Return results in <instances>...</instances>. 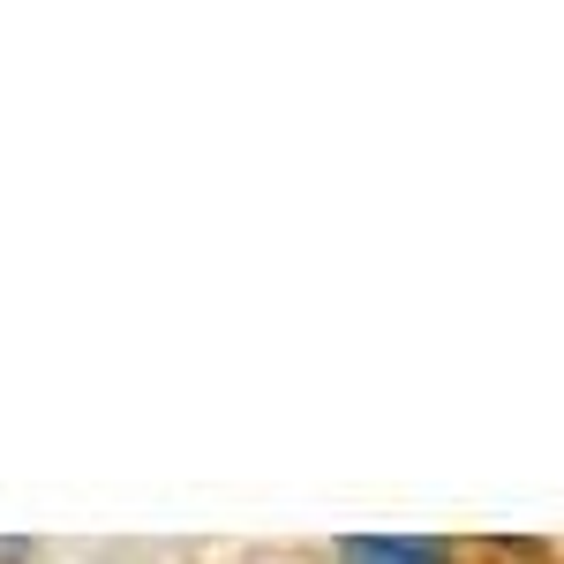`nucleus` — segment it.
Returning a JSON list of instances; mask_svg holds the SVG:
<instances>
[{
    "label": "nucleus",
    "instance_id": "nucleus-1",
    "mask_svg": "<svg viewBox=\"0 0 564 564\" xmlns=\"http://www.w3.org/2000/svg\"><path fill=\"white\" fill-rule=\"evenodd\" d=\"M339 557L347 564H452V542H436V534H347Z\"/></svg>",
    "mask_w": 564,
    "mask_h": 564
},
{
    "label": "nucleus",
    "instance_id": "nucleus-2",
    "mask_svg": "<svg viewBox=\"0 0 564 564\" xmlns=\"http://www.w3.org/2000/svg\"><path fill=\"white\" fill-rule=\"evenodd\" d=\"M497 564H550V557H534L527 542H505V550H497Z\"/></svg>",
    "mask_w": 564,
    "mask_h": 564
},
{
    "label": "nucleus",
    "instance_id": "nucleus-3",
    "mask_svg": "<svg viewBox=\"0 0 564 564\" xmlns=\"http://www.w3.org/2000/svg\"><path fill=\"white\" fill-rule=\"evenodd\" d=\"M0 564H31V542H0Z\"/></svg>",
    "mask_w": 564,
    "mask_h": 564
}]
</instances>
